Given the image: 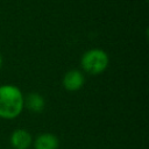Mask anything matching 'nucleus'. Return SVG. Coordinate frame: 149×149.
<instances>
[{
	"label": "nucleus",
	"instance_id": "nucleus-6",
	"mask_svg": "<svg viewBox=\"0 0 149 149\" xmlns=\"http://www.w3.org/2000/svg\"><path fill=\"white\" fill-rule=\"evenodd\" d=\"M24 108L31 113H41L45 108V99L37 92H30L24 97Z\"/></svg>",
	"mask_w": 149,
	"mask_h": 149
},
{
	"label": "nucleus",
	"instance_id": "nucleus-3",
	"mask_svg": "<svg viewBox=\"0 0 149 149\" xmlns=\"http://www.w3.org/2000/svg\"><path fill=\"white\" fill-rule=\"evenodd\" d=\"M84 83H85L84 72L77 69H72L65 72L62 79L63 87L69 92H76L80 90L84 86Z\"/></svg>",
	"mask_w": 149,
	"mask_h": 149
},
{
	"label": "nucleus",
	"instance_id": "nucleus-5",
	"mask_svg": "<svg viewBox=\"0 0 149 149\" xmlns=\"http://www.w3.org/2000/svg\"><path fill=\"white\" fill-rule=\"evenodd\" d=\"M34 149H58L59 140L52 133H42L33 139Z\"/></svg>",
	"mask_w": 149,
	"mask_h": 149
},
{
	"label": "nucleus",
	"instance_id": "nucleus-1",
	"mask_svg": "<svg viewBox=\"0 0 149 149\" xmlns=\"http://www.w3.org/2000/svg\"><path fill=\"white\" fill-rule=\"evenodd\" d=\"M24 95L13 84L0 85V119L12 120L17 118L24 108Z\"/></svg>",
	"mask_w": 149,
	"mask_h": 149
},
{
	"label": "nucleus",
	"instance_id": "nucleus-7",
	"mask_svg": "<svg viewBox=\"0 0 149 149\" xmlns=\"http://www.w3.org/2000/svg\"><path fill=\"white\" fill-rule=\"evenodd\" d=\"M1 66H2V55L0 54V69H1Z\"/></svg>",
	"mask_w": 149,
	"mask_h": 149
},
{
	"label": "nucleus",
	"instance_id": "nucleus-4",
	"mask_svg": "<svg viewBox=\"0 0 149 149\" xmlns=\"http://www.w3.org/2000/svg\"><path fill=\"white\" fill-rule=\"evenodd\" d=\"M9 142L14 149H28L33 144V136L27 129L17 128L12 132Z\"/></svg>",
	"mask_w": 149,
	"mask_h": 149
},
{
	"label": "nucleus",
	"instance_id": "nucleus-2",
	"mask_svg": "<svg viewBox=\"0 0 149 149\" xmlns=\"http://www.w3.org/2000/svg\"><path fill=\"white\" fill-rule=\"evenodd\" d=\"M109 64V57L106 51L99 48L88 49L80 58V66L83 71L91 76L101 74Z\"/></svg>",
	"mask_w": 149,
	"mask_h": 149
}]
</instances>
